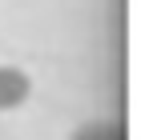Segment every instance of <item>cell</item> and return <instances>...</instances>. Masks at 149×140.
<instances>
[{"label": "cell", "mask_w": 149, "mask_h": 140, "mask_svg": "<svg viewBox=\"0 0 149 140\" xmlns=\"http://www.w3.org/2000/svg\"><path fill=\"white\" fill-rule=\"evenodd\" d=\"M73 140H125V128L113 120H89L73 132Z\"/></svg>", "instance_id": "2"}, {"label": "cell", "mask_w": 149, "mask_h": 140, "mask_svg": "<svg viewBox=\"0 0 149 140\" xmlns=\"http://www.w3.org/2000/svg\"><path fill=\"white\" fill-rule=\"evenodd\" d=\"M24 100H28V76L12 64H0V112H8Z\"/></svg>", "instance_id": "1"}]
</instances>
